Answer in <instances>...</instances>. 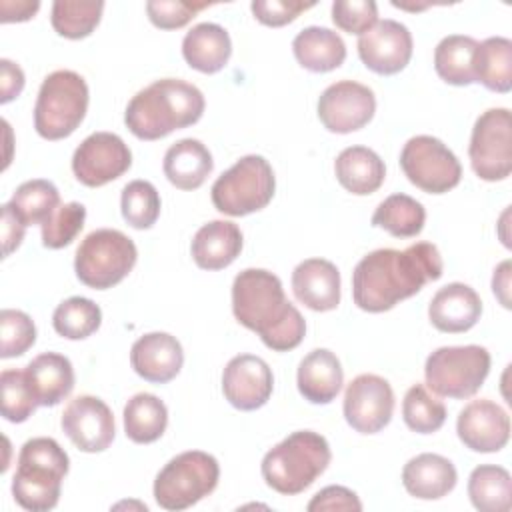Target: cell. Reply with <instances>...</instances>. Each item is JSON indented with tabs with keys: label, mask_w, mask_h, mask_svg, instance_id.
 <instances>
[{
	"label": "cell",
	"mask_w": 512,
	"mask_h": 512,
	"mask_svg": "<svg viewBox=\"0 0 512 512\" xmlns=\"http://www.w3.org/2000/svg\"><path fill=\"white\" fill-rule=\"evenodd\" d=\"M468 156L472 170L486 182L504 180L512 172V116L508 108H490L472 128Z\"/></svg>",
	"instance_id": "cell-12"
},
{
	"label": "cell",
	"mask_w": 512,
	"mask_h": 512,
	"mask_svg": "<svg viewBox=\"0 0 512 512\" xmlns=\"http://www.w3.org/2000/svg\"><path fill=\"white\" fill-rule=\"evenodd\" d=\"M208 2H182V0H150L146 2L148 18L162 30H176L186 26L200 10L208 8Z\"/></svg>",
	"instance_id": "cell-45"
},
{
	"label": "cell",
	"mask_w": 512,
	"mask_h": 512,
	"mask_svg": "<svg viewBox=\"0 0 512 512\" xmlns=\"http://www.w3.org/2000/svg\"><path fill=\"white\" fill-rule=\"evenodd\" d=\"M478 42L472 36L450 34L434 50L436 74L452 86H468L474 78V52Z\"/></svg>",
	"instance_id": "cell-34"
},
{
	"label": "cell",
	"mask_w": 512,
	"mask_h": 512,
	"mask_svg": "<svg viewBox=\"0 0 512 512\" xmlns=\"http://www.w3.org/2000/svg\"><path fill=\"white\" fill-rule=\"evenodd\" d=\"M242 250V232L234 222L212 220L198 228L192 238V258L202 270H222L230 266Z\"/></svg>",
	"instance_id": "cell-24"
},
{
	"label": "cell",
	"mask_w": 512,
	"mask_h": 512,
	"mask_svg": "<svg viewBox=\"0 0 512 512\" xmlns=\"http://www.w3.org/2000/svg\"><path fill=\"white\" fill-rule=\"evenodd\" d=\"M10 206L20 216V220L30 224H44L60 206V192L50 180H28L22 182L12 194Z\"/></svg>",
	"instance_id": "cell-36"
},
{
	"label": "cell",
	"mask_w": 512,
	"mask_h": 512,
	"mask_svg": "<svg viewBox=\"0 0 512 512\" xmlns=\"http://www.w3.org/2000/svg\"><path fill=\"white\" fill-rule=\"evenodd\" d=\"M310 512H322V510H362V502L358 500L356 492H352L346 486H326L320 492L314 494V498L308 502Z\"/></svg>",
	"instance_id": "cell-47"
},
{
	"label": "cell",
	"mask_w": 512,
	"mask_h": 512,
	"mask_svg": "<svg viewBox=\"0 0 512 512\" xmlns=\"http://www.w3.org/2000/svg\"><path fill=\"white\" fill-rule=\"evenodd\" d=\"M68 468V454L54 438L38 436L24 442L12 478L14 500L30 512L52 510L60 500L62 480Z\"/></svg>",
	"instance_id": "cell-4"
},
{
	"label": "cell",
	"mask_w": 512,
	"mask_h": 512,
	"mask_svg": "<svg viewBox=\"0 0 512 512\" xmlns=\"http://www.w3.org/2000/svg\"><path fill=\"white\" fill-rule=\"evenodd\" d=\"M458 480L454 464L432 452L418 454L404 464L402 484L406 492L420 500H438L454 490Z\"/></svg>",
	"instance_id": "cell-23"
},
{
	"label": "cell",
	"mask_w": 512,
	"mask_h": 512,
	"mask_svg": "<svg viewBox=\"0 0 512 512\" xmlns=\"http://www.w3.org/2000/svg\"><path fill=\"white\" fill-rule=\"evenodd\" d=\"M62 430L82 452H102L114 440V416L108 404L96 396L72 398L62 412Z\"/></svg>",
	"instance_id": "cell-16"
},
{
	"label": "cell",
	"mask_w": 512,
	"mask_h": 512,
	"mask_svg": "<svg viewBox=\"0 0 512 512\" xmlns=\"http://www.w3.org/2000/svg\"><path fill=\"white\" fill-rule=\"evenodd\" d=\"M342 380L344 372L340 360L326 348H316L300 360L296 374L298 390L304 400L312 404L332 402L342 388Z\"/></svg>",
	"instance_id": "cell-25"
},
{
	"label": "cell",
	"mask_w": 512,
	"mask_h": 512,
	"mask_svg": "<svg viewBox=\"0 0 512 512\" xmlns=\"http://www.w3.org/2000/svg\"><path fill=\"white\" fill-rule=\"evenodd\" d=\"M376 112L374 92L354 80L330 84L318 98V118L326 130L348 134L364 128Z\"/></svg>",
	"instance_id": "cell-14"
},
{
	"label": "cell",
	"mask_w": 512,
	"mask_h": 512,
	"mask_svg": "<svg viewBox=\"0 0 512 512\" xmlns=\"http://www.w3.org/2000/svg\"><path fill=\"white\" fill-rule=\"evenodd\" d=\"M40 8V2L38 0H22V2H8L4 0L0 4V10H2V22H24V20H30Z\"/></svg>",
	"instance_id": "cell-50"
},
{
	"label": "cell",
	"mask_w": 512,
	"mask_h": 512,
	"mask_svg": "<svg viewBox=\"0 0 512 512\" xmlns=\"http://www.w3.org/2000/svg\"><path fill=\"white\" fill-rule=\"evenodd\" d=\"M274 376L270 366L254 354L234 356L222 372L224 398L238 410L262 408L272 396Z\"/></svg>",
	"instance_id": "cell-18"
},
{
	"label": "cell",
	"mask_w": 512,
	"mask_h": 512,
	"mask_svg": "<svg viewBox=\"0 0 512 512\" xmlns=\"http://www.w3.org/2000/svg\"><path fill=\"white\" fill-rule=\"evenodd\" d=\"M314 2H300V0H254L250 4L252 14L258 22L266 26H284L298 18L300 12L312 8Z\"/></svg>",
	"instance_id": "cell-46"
},
{
	"label": "cell",
	"mask_w": 512,
	"mask_h": 512,
	"mask_svg": "<svg viewBox=\"0 0 512 512\" xmlns=\"http://www.w3.org/2000/svg\"><path fill=\"white\" fill-rule=\"evenodd\" d=\"M394 392L376 374L356 376L344 392V418L360 434H376L392 420Z\"/></svg>",
	"instance_id": "cell-15"
},
{
	"label": "cell",
	"mask_w": 512,
	"mask_h": 512,
	"mask_svg": "<svg viewBox=\"0 0 512 512\" xmlns=\"http://www.w3.org/2000/svg\"><path fill=\"white\" fill-rule=\"evenodd\" d=\"M474 78L492 92L512 88V42L504 36H490L476 46Z\"/></svg>",
	"instance_id": "cell-31"
},
{
	"label": "cell",
	"mask_w": 512,
	"mask_h": 512,
	"mask_svg": "<svg viewBox=\"0 0 512 512\" xmlns=\"http://www.w3.org/2000/svg\"><path fill=\"white\" fill-rule=\"evenodd\" d=\"M404 176L428 194H444L458 186L462 166L454 152L434 136H412L400 152Z\"/></svg>",
	"instance_id": "cell-11"
},
{
	"label": "cell",
	"mask_w": 512,
	"mask_h": 512,
	"mask_svg": "<svg viewBox=\"0 0 512 512\" xmlns=\"http://www.w3.org/2000/svg\"><path fill=\"white\" fill-rule=\"evenodd\" d=\"M130 364L140 378L154 384H166L180 372L184 352L176 336L168 332H150L132 344Z\"/></svg>",
	"instance_id": "cell-20"
},
{
	"label": "cell",
	"mask_w": 512,
	"mask_h": 512,
	"mask_svg": "<svg viewBox=\"0 0 512 512\" xmlns=\"http://www.w3.org/2000/svg\"><path fill=\"white\" fill-rule=\"evenodd\" d=\"M274 188L276 180L270 162L264 156L248 154L216 178L210 196L218 212L246 216L266 208L274 196Z\"/></svg>",
	"instance_id": "cell-7"
},
{
	"label": "cell",
	"mask_w": 512,
	"mask_h": 512,
	"mask_svg": "<svg viewBox=\"0 0 512 512\" xmlns=\"http://www.w3.org/2000/svg\"><path fill=\"white\" fill-rule=\"evenodd\" d=\"M104 10V2H84V0H56L52 4L50 20L52 28L70 40H80L92 34L98 26Z\"/></svg>",
	"instance_id": "cell-38"
},
{
	"label": "cell",
	"mask_w": 512,
	"mask_h": 512,
	"mask_svg": "<svg viewBox=\"0 0 512 512\" xmlns=\"http://www.w3.org/2000/svg\"><path fill=\"white\" fill-rule=\"evenodd\" d=\"M88 110V84L74 70H56L42 80L34 104V128L46 140L70 136Z\"/></svg>",
	"instance_id": "cell-6"
},
{
	"label": "cell",
	"mask_w": 512,
	"mask_h": 512,
	"mask_svg": "<svg viewBox=\"0 0 512 512\" xmlns=\"http://www.w3.org/2000/svg\"><path fill=\"white\" fill-rule=\"evenodd\" d=\"M332 20L340 30L362 36L378 22V6L372 0H336Z\"/></svg>",
	"instance_id": "cell-44"
},
{
	"label": "cell",
	"mask_w": 512,
	"mask_h": 512,
	"mask_svg": "<svg viewBox=\"0 0 512 512\" xmlns=\"http://www.w3.org/2000/svg\"><path fill=\"white\" fill-rule=\"evenodd\" d=\"M164 176L180 190L200 188L214 168L210 150L196 138L174 142L164 154Z\"/></svg>",
	"instance_id": "cell-27"
},
{
	"label": "cell",
	"mask_w": 512,
	"mask_h": 512,
	"mask_svg": "<svg viewBox=\"0 0 512 512\" xmlns=\"http://www.w3.org/2000/svg\"><path fill=\"white\" fill-rule=\"evenodd\" d=\"M424 220V206L402 192L384 198L372 214V226H378L396 238H412L420 234Z\"/></svg>",
	"instance_id": "cell-35"
},
{
	"label": "cell",
	"mask_w": 512,
	"mask_h": 512,
	"mask_svg": "<svg viewBox=\"0 0 512 512\" xmlns=\"http://www.w3.org/2000/svg\"><path fill=\"white\" fill-rule=\"evenodd\" d=\"M166 424V404L154 394H134L124 406V432L136 444L156 442L164 434Z\"/></svg>",
	"instance_id": "cell-32"
},
{
	"label": "cell",
	"mask_w": 512,
	"mask_h": 512,
	"mask_svg": "<svg viewBox=\"0 0 512 512\" xmlns=\"http://www.w3.org/2000/svg\"><path fill=\"white\" fill-rule=\"evenodd\" d=\"M38 406L60 404L74 388L72 362L58 352L38 354L24 368Z\"/></svg>",
	"instance_id": "cell-26"
},
{
	"label": "cell",
	"mask_w": 512,
	"mask_h": 512,
	"mask_svg": "<svg viewBox=\"0 0 512 512\" xmlns=\"http://www.w3.org/2000/svg\"><path fill=\"white\" fill-rule=\"evenodd\" d=\"M0 390H2V416L8 422H26L38 402L30 390V384L26 380V372L24 370H4L0 374Z\"/></svg>",
	"instance_id": "cell-41"
},
{
	"label": "cell",
	"mask_w": 512,
	"mask_h": 512,
	"mask_svg": "<svg viewBox=\"0 0 512 512\" xmlns=\"http://www.w3.org/2000/svg\"><path fill=\"white\" fill-rule=\"evenodd\" d=\"M298 64L310 72H330L346 58L344 40L330 28L308 26L292 40Z\"/></svg>",
	"instance_id": "cell-30"
},
{
	"label": "cell",
	"mask_w": 512,
	"mask_h": 512,
	"mask_svg": "<svg viewBox=\"0 0 512 512\" xmlns=\"http://www.w3.org/2000/svg\"><path fill=\"white\" fill-rule=\"evenodd\" d=\"M358 56L376 74H396L412 58V34L396 20H380L358 38Z\"/></svg>",
	"instance_id": "cell-17"
},
{
	"label": "cell",
	"mask_w": 512,
	"mask_h": 512,
	"mask_svg": "<svg viewBox=\"0 0 512 512\" xmlns=\"http://www.w3.org/2000/svg\"><path fill=\"white\" fill-rule=\"evenodd\" d=\"M120 210L132 228H152L160 216V194L148 180H132L122 188Z\"/></svg>",
	"instance_id": "cell-40"
},
{
	"label": "cell",
	"mask_w": 512,
	"mask_h": 512,
	"mask_svg": "<svg viewBox=\"0 0 512 512\" xmlns=\"http://www.w3.org/2000/svg\"><path fill=\"white\" fill-rule=\"evenodd\" d=\"M334 172L342 188L356 196H366L382 186L386 166L374 150L366 146H348L336 156Z\"/></svg>",
	"instance_id": "cell-29"
},
{
	"label": "cell",
	"mask_w": 512,
	"mask_h": 512,
	"mask_svg": "<svg viewBox=\"0 0 512 512\" xmlns=\"http://www.w3.org/2000/svg\"><path fill=\"white\" fill-rule=\"evenodd\" d=\"M220 478L218 460L202 450L174 456L154 480V498L164 510H186L214 492Z\"/></svg>",
	"instance_id": "cell-9"
},
{
	"label": "cell",
	"mask_w": 512,
	"mask_h": 512,
	"mask_svg": "<svg viewBox=\"0 0 512 512\" xmlns=\"http://www.w3.org/2000/svg\"><path fill=\"white\" fill-rule=\"evenodd\" d=\"M232 54V42L228 32L214 22H202L192 26L182 40V56L190 68L214 74L220 72Z\"/></svg>",
	"instance_id": "cell-28"
},
{
	"label": "cell",
	"mask_w": 512,
	"mask_h": 512,
	"mask_svg": "<svg viewBox=\"0 0 512 512\" xmlns=\"http://www.w3.org/2000/svg\"><path fill=\"white\" fill-rule=\"evenodd\" d=\"M204 94L190 82L162 78L142 88L126 106L124 122L140 140H158L196 124L204 114Z\"/></svg>",
	"instance_id": "cell-3"
},
{
	"label": "cell",
	"mask_w": 512,
	"mask_h": 512,
	"mask_svg": "<svg viewBox=\"0 0 512 512\" xmlns=\"http://www.w3.org/2000/svg\"><path fill=\"white\" fill-rule=\"evenodd\" d=\"M456 432L462 444L474 452H498L508 444L510 418L500 404L488 398L472 400L460 410Z\"/></svg>",
	"instance_id": "cell-19"
},
{
	"label": "cell",
	"mask_w": 512,
	"mask_h": 512,
	"mask_svg": "<svg viewBox=\"0 0 512 512\" xmlns=\"http://www.w3.org/2000/svg\"><path fill=\"white\" fill-rule=\"evenodd\" d=\"M508 288H510V260H504L492 276V290L500 298L504 308H510V298H508Z\"/></svg>",
	"instance_id": "cell-51"
},
{
	"label": "cell",
	"mask_w": 512,
	"mask_h": 512,
	"mask_svg": "<svg viewBox=\"0 0 512 512\" xmlns=\"http://www.w3.org/2000/svg\"><path fill=\"white\" fill-rule=\"evenodd\" d=\"M26 224L20 220V216L14 212V208L8 204L2 206V246H4V256H10L24 238Z\"/></svg>",
	"instance_id": "cell-48"
},
{
	"label": "cell",
	"mask_w": 512,
	"mask_h": 512,
	"mask_svg": "<svg viewBox=\"0 0 512 512\" xmlns=\"http://www.w3.org/2000/svg\"><path fill=\"white\" fill-rule=\"evenodd\" d=\"M24 88V72L18 64L8 58L0 60V102L6 104L14 100Z\"/></svg>",
	"instance_id": "cell-49"
},
{
	"label": "cell",
	"mask_w": 512,
	"mask_h": 512,
	"mask_svg": "<svg viewBox=\"0 0 512 512\" xmlns=\"http://www.w3.org/2000/svg\"><path fill=\"white\" fill-rule=\"evenodd\" d=\"M402 418L406 426L418 434H432L446 422V406L424 384L408 388L402 402Z\"/></svg>",
	"instance_id": "cell-39"
},
{
	"label": "cell",
	"mask_w": 512,
	"mask_h": 512,
	"mask_svg": "<svg viewBox=\"0 0 512 512\" xmlns=\"http://www.w3.org/2000/svg\"><path fill=\"white\" fill-rule=\"evenodd\" d=\"M292 290L314 312L334 310L340 304V272L330 260L308 258L294 268Z\"/></svg>",
	"instance_id": "cell-21"
},
{
	"label": "cell",
	"mask_w": 512,
	"mask_h": 512,
	"mask_svg": "<svg viewBox=\"0 0 512 512\" xmlns=\"http://www.w3.org/2000/svg\"><path fill=\"white\" fill-rule=\"evenodd\" d=\"M482 314V300L474 288L462 282L442 286L430 300L428 318L440 332H466Z\"/></svg>",
	"instance_id": "cell-22"
},
{
	"label": "cell",
	"mask_w": 512,
	"mask_h": 512,
	"mask_svg": "<svg viewBox=\"0 0 512 512\" xmlns=\"http://www.w3.org/2000/svg\"><path fill=\"white\" fill-rule=\"evenodd\" d=\"M468 496L480 512H508L512 506L510 472L496 464L476 466L468 478Z\"/></svg>",
	"instance_id": "cell-33"
},
{
	"label": "cell",
	"mask_w": 512,
	"mask_h": 512,
	"mask_svg": "<svg viewBox=\"0 0 512 512\" xmlns=\"http://www.w3.org/2000/svg\"><path fill=\"white\" fill-rule=\"evenodd\" d=\"M138 258L136 244L124 232L100 228L90 232L76 248L74 270L82 284L106 290L122 282Z\"/></svg>",
	"instance_id": "cell-8"
},
{
	"label": "cell",
	"mask_w": 512,
	"mask_h": 512,
	"mask_svg": "<svg viewBox=\"0 0 512 512\" xmlns=\"http://www.w3.org/2000/svg\"><path fill=\"white\" fill-rule=\"evenodd\" d=\"M0 328H2V358L22 356L36 342V326L32 318L22 310L4 308L0 312Z\"/></svg>",
	"instance_id": "cell-43"
},
{
	"label": "cell",
	"mask_w": 512,
	"mask_h": 512,
	"mask_svg": "<svg viewBox=\"0 0 512 512\" xmlns=\"http://www.w3.org/2000/svg\"><path fill=\"white\" fill-rule=\"evenodd\" d=\"M444 264L432 242L404 250L380 248L366 254L352 272V298L364 312H386L442 276Z\"/></svg>",
	"instance_id": "cell-1"
},
{
	"label": "cell",
	"mask_w": 512,
	"mask_h": 512,
	"mask_svg": "<svg viewBox=\"0 0 512 512\" xmlns=\"http://www.w3.org/2000/svg\"><path fill=\"white\" fill-rule=\"evenodd\" d=\"M132 164L128 144L112 132H94L80 142L72 156V172L78 182L90 188L120 178Z\"/></svg>",
	"instance_id": "cell-13"
},
{
	"label": "cell",
	"mask_w": 512,
	"mask_h": 512,
	"mask_svg": "<svg viewBox=\"0 0 512 512\" xmlns=\"http://www.w3.org/2000/svg\"><path fill=\"white\" fill-rule=\"evenodd\" d=\"M100 306L84 296H72L60 302L52 314L54 330L68 340H84L100 328Z\"/></svg>",
	"instance_id": "cell-37"
},
{
	"label": "cell",
	"mask_w": 512,
	"mask_h": 512,
	"mask_svg": "<svg viewBox=\"0 0 512 512\" xmlns=\"http://www.w3.org/2000/svg\"><path fill=\"white\" fill-rule=\"evenodd\" d=\"M490 372V352L484 346H442L424 364L426 386L446 398L474 396Z\"/></svg>",
	"instance_id": "cell-10"
},
{
	"label": "cell",
	"mask_w": 512,
	"mask_h": 512,
	"mask_svg": "<svg viewBox=\"0 0 512 512\" xmlns=\"http://www.w3.org/2000/svg\"><path fill=\"white\" fill-rule=\"evenodd\" d=\"M232 312L274 352L294 350L304 340L302 314L286 298L280 278L264 268H246L234 278Z\"/></svg>",
	"instance_id": "cell-2"
},
{
	"label": "cell",
	"mask_w": 512,
	"mask_h": 512,
	"mask_svg": "<svg viewBox=\"0 0 512 512\" xmlns=\"http://www.w3.org/2000/svg\"><path fill=\"white\" fill-rule=\"evenodd\" d=\"M332 452L328 440L312 430H298L270 448L262 458L264 482L284 496L304 492L328 468Z\"/></svg>",
	"instance_id": "cell-5"
},
{
	"label": "cell",
	"mask_w": 512,
	"mask_h": 512,
	"mask_svg": "<svg viewBox=\"0 0 512 512\" xmlns=\"http://www.w3.org/2000/svg\"><path fill=\"white\" fill-rule=\"evenodd\" d=\"M84 220H86L84 204L68 202L58 206V210L40 226L42 244L52 250L68 246L84 228Z\"/></svg>",
	"instance_id": "cell-42"
}]
</instances>
